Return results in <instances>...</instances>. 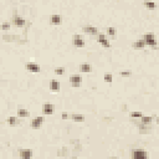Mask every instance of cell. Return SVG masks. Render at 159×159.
<instances>
[{"instance_id":"6da1fadb","label":"cell","mask_w":159,"mask_h":159,"mask_svg":"<svg viewBox=\"0 0 159 159\" xmlns=\"http://www.w3.org/2000/svg\"><path fill=\"white\" fill-rule=\"evenodd\" d=\"M143 41H144L146 46H149V47H155L157 46V40H155V36L154 34L152 33H147L144 34V36H143Z\"/></svg>"},{"instance_id":"7a4b0ae2","label":"cell","mask_w":159,"mask_h":159,"mask_svg":"<svg viewBox=\"0 0 159 159\" xmlns=\"http://www.w3.org/2000/svg\"><path fill=\"white\" fill-rule=\"evenodd\" d=\"M72 44L75 47H77V49H82V47H84V39H83V36L82 35H80V34H75L72 36Z\"/></svg>"},{"instance_id":"3957f363","label":"cell","mask_w":159,"mask_h":159,"mask_svg":"<svg viewBox=\"0 0 159 159\" xmlns=\"http://www.w3.org/2000/svg\"><path fill=\"white\" fill-rule=\"evenodd\" d=\"M55 112V106L52 103H44L42 104V114L44 116H52Z\"/></svg>"},{"instance_id":"277c9868","label":"cell","mask_w":159,"mask_h":159,"mask_svg":"<svg viewBox=\"0 0 159 159\" xmlns=\"http://www.w3.org/2000/svg\"><path fill=\"white\" fill-rule=\"evenodd\" d=\"M97 42L102 45L103 47H106V49H109V47H111V42L108 41L107 36H106L104 34H99L98 33V35H97Z\"/></svg>"},{"instance_id":"5b68a950","label":"cell","mask_w":159,"mask_h":159,"mask_svg":"<svg viewBox=\"0 0 159 159\" xmlns=\"http://www.w3.org/2000/svg\"><path fill=\"white\" fill-rule=\"evenodd\" d=\"M132 158L133 159H147L148 153L143 149H134L132 152Z\"/></svg>"},{"instance_id":"8992f818","label":"cell","mask_w":159,"mask_h":159,"mask_svg":"<svg viewBox=\"0 0 159 159\" xmlns=\"http://www.w3.org/2000/svg\"><path fill=\"white\" fill-rule=\"evenodd\" d=\"M44 121H45V118L42 117V116H38V117H35L33 121H31V128H34V129H38V128H40V127L44 124Z\"/></svg>"},{"instance_id":"52a82bcc","label":"cell","mask_w":159,"mask_h":159,"mask_svg":"<svg viewBox=\"0 0 159 159\" xmlns=\"http://www.w3.org/2000/svg\"><path fill=\"white\" fill-rule=\"evenodd\" d=\"M83 33L87 34V35H92V36H96L98 35V29L96 28V26H92V25H86L82 28Z\"/></svg>"},{"instance_id":"ba28073f","label":"cell","mask_w":159,"mask_h":159,"mask_svg":"<svg viewBox=\"0 0 159 159\" xmlns=\"http://www.w3.org/2000/svg\"><path fill=\"white\" fill-rule=\"evenodd\" d=\"M70 84L72 87H80L82 84V77L80 75H72L70 77Z\"/></svg>"},{"instance_id":"9c48e42d","label":"cell","mask_w":159,"mask_h":159,"mask_svg":"<svg viewBox=\"0 0 159 159\" xmlns=\"http://www.w3.org/2000/svg\"><path fill=\"white\" fill-rule=\"evenodd\" d=\"M26 70H28L29 72H31V73H40L41 68H40V66L38 65V63L28 62V63H26Z\"/></svg>"},{"instance_id":"30bf717a","label":"cell","mask_w":159,"mask_h":159,"mask_svg":"<svg viewBox=\"0 0 159 159\" xmlns=\"http://www.w3.org/2000/svg\"><path fill=\"white\" fill-rule=\"evenodd\" d=\"M50 23L52 25H55V26H59L62 24V16L60 14H54V15H51V18H50Z\"/></svg>"},{"instance_id":"8fae6325","label":"cell","mask_w":159,"mask_h":159,"mask_svg":"<svg viewBox=\"0 0 159 159\" xmlns=\"http://www.w3.org/2000/svg\"><path fill=\"white\" fill-rule=\"evenodd\" d=\"M80 71L82 73H91L92 72V65L88 62H83L80 65Z\"/></svg>"},{"instance_id":"7c38bea8","label":"cell","mask_w":159,"mask_h":159,"mask_svg":"<svg viewBox=\"0 0 159 159\" xmlns=\"http://www.w3.org/2000/svg\"><path fill=\"white\" fill-rule=\"evenodd\" d=\"M14 24L15 26H18V28H24L25 24H26V21L23 16H19V15H15L14 16Z\"/></svg>"},{"instance_id":"4fadbf2b","label":"cell","mask_w":159,"mask_h":159,"mask_svg":"<svg viewBox=\"0 0 159 159\" xmlns=\"http://www.w3.org/2000/svg\"><path fill=\"white\" fill-rule=\"evenodd\" d=\"M19 155L23 159H30L31 157L34 155V153H33V150H31V149H23V150H20Z\"/></svg>"},{"instance_id":"5bb4252c","label":"cell","mask_w":159,"mask_h":159,"mask_svg":"<svg viewBox=\"0 0 159 159\" xmlns=\"http://www.w3.org/2000/svg\"><path fill=\"white\" fill-rule=\"evenodd\" d=\"M50 89L52 92H59L60 91V82L57 80H51L50 82Z\"/></svg>"},{"instance_id":"9a60e30c","label":"cell","mask_w":159,"mask_h":159,"mask_svg":"<svg viewBox=\"0 0 159 159\" xmlns=\"http://www.w3.org/2000/svg\"><path fill=\"white\" fill-rule=\"evenodd\" d=\"M132 47H133L134 50H143L146 47V44L143 40H136L133 44H132Z\"/></svg>"},{"instance_id":"2e32d148","label":"cell","mask_w":159,"mask_h":159,"mask_svg":"<svg viewBox=\"0 0 159 159\" xmlns=\"http://www.w3.org/2000/svg\"><path fill=\"white\" fill-rule=\"evenodd\" d=\"M16 116H18V118H28L30 116V112L28 109H25V108H19Z\"/></svg>"},{"instance_id":"e0dca14e","label":"cell","mask_w":159,"mask_h":159,"mask_svg":"<svg viewBox=\"0 0 159 159\" xmlns=\"http://www.w3.org/2000/svg\"><path fill=\"white\" fill-rule=\"evenodd\" d=\"M71 119L73 122H77V123H82V122H84V116L83 114H78V113H75L71 116Z\"/></svg>"},{"instance_id":"ac0fdd59","label":"cell","mask_w":159,"mask_h":159,"mask_svg":"<svg viewBox=\"0 0 159 159\" xmlns=\"http://www.w3.org/2000/svg\"><path fill=\"white\" fill-rule=\"evenodd\" d=\"M139 119L144 126H149L152 123V121H153V117H150V116H142Z\"/></svg>"},{"instance_id":"d6986e66","label":"cell","mask_w":159,"mask_h":159,"mask_svg":"<svg viewBox=\"0 0 159 159\" xmlns=\"http://www.w3.org/2000/svg\"><path fill=\"white\" fill-rule=\"evenodd\" d=\"M6 123L9 126H11V127L16 126V123H18V116H16V117H15V116H9V117L6 118Z\"/></svg>"},{"instance_id":"ffe728a7","label":"cell","mask_w":159,"mask_h":159,"mask_svg":"<svg viewBox=\"0 0 159 159\" xmlns=\"http://www.w3.org/2000/svg\"><path fill=\"white\" fill-rule=\"evenodd\" d=\"M106 34H107L109 38H114L116 34H117V30H116V28H113V26H108V28L106 29Z\"/></svg>"},{"instance_id":"44dd1931","label":"cell","mask_w":159,"mask_h":159,"mask_svg":"<svg viewBox=\"0 0 159 159\" xmlns=\"http://www.w3.org/2000/svg\"><path fill=\"white\" fill-rule=\"evenodd\" d=\"M103 81H104L106 83H112V81H113V75H112V73H104Z\"/></svg>"},{"instance_id":"7402d4cb","label":"cell","mask_w":159,"mask_h":159,"mask_svg":"<svg viewBox=\"0 0 159 159\" xmlns=\"http://www.w3.org/2000/svg\"><path fill=\"white\" fill-rule=\"evenodd\" d=\"M144 6H146L147 9L153 10V9H155V8H157V4H155L154 1H144Z\"/></svg>"},{"instance_id":"603a6c76","label":"cell","mask_w":159,"mask_h":159,"mask_svg":"<svg viewBox=\"0 0 159 159\" xmlns=\"http://www.w3.org/2000/svg\"><path fill=\"white\" fill-rule=\"evenodd\" d=\"M55 73H56L57 76H62L63 73H65V67H62V66L56 67V68H55Z\"/></svg>"},{"instance_id":"cb8c5ba5","label":"cell","mask_w":159,"mask_h":159,"mask_svg":"<svg viewBox=\"0 0 159 159\" xmlns=\"http://www.w3.org/2000/svg\"><path fill=\"white\" fill-rule=\"evenodd\" d=\"M142 116H143V113L139 112V111H134V112L131 113V117H132V118H138V119H139Z\"/></svg>"},{"instance_id":"d4e9b609","label":"cell","mask_w":159,"mask_h":159,"mask_svg":"<svg viewBox=\"0 0 159 159\" xmlns=\"http://www.w3.org/2000/svg\"><path fill=\"white\" fill-rule=\"evenodd\" d=\"M131 75H132L131 71H122L121 72V76H123V77H129Z\"/></svg>"},{"instance_id":"484cf974","label":"cell","mask_w":159,"mask_h":159,"mask_svg":"<svg viewBox=\"0 0 159 159\" xmlns=\"http://www.w3.org/2000/svg\"><path fill=\"white\" fill-rule=\"evenodd\" d=\"M9 28H10V24H9V23H4V24L1 25V29H3V30H8Z\"/></svg>"},{"instance_id":"4316f807","label":"cell","mask_w":159,"mask_h":159,"mask_svg":"<svg viewBox=\"0 0 159 159\" xmlns=\"http://www.w3.org/2000/svg\"><path fill=\"white\" fill-rule=\"evenodd\" d=\"M67 117H68V114H67L66 112H63V113H62V118H63V119H67Z\"/></svg>"}]
</instances>
